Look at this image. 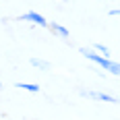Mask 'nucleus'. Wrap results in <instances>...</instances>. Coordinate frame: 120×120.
I'll return each mask as SVG.
<instances>
[{
	"mask_svg": "<svg viewBox=\"0 0 120 120\" xmlns=\"http://www.w3.org/2000/svg\"><path fill=\"white\" fill-rule=\"evenodd\" d=\"M19 89H25V91H31V93H39V87L35 83H17Z\"/></svg>",
	"mask_w": 120,
	"mask_h": 120,
	"instance_id": "obj_6",
	"label": "nucleus"
},
{
	"mask_svg": "<svg viewBox=\"0 0 120 120\" xmlns=\"http://www.w3.org/2000/svg\"><path fill=\"white\" fill-rule=\"evenodd\" d=\"M79 52L83 54L87 60H91V62H95V64H99L101 66V71H108L110 64H112V60L106 58V56H101V54H95L93 50H87V48H79Z\"/></svg>",
	"mask_w": 120,
	"mask_h": 120,
	"instance_id": "obj_1",
	"label": "nucleus"
},
{
	"mask_svg": "<svg viewBox=\"0 0 120 120\" xmlns=\"http://www.w3.org/2000/svg\"><path fill=\"white\" fill-rule=\"evenodd\" d=\"M95 50L101 54V56H106V58H110V48L108 46H104V44H95Z\"/></svg>",
	"mask_w": 120,
	"mask_h": 120,
	"instance_id": "obj_7",
	"label": "nucleus"
},
{
	"mask_svg": "<svg viewBox=\"0 0 120 120\" xmlns=\"http://www.w3.org/2000/svg\"><path fill=\"white\" fill-rule=\"evenodd\" d=\"M110 15H112V17H120V8H112Z\"/></svg>",
	"mask_w": 120,
	"mask_h": 120,
	"instance_id": "obj_9",
	"label": "nucleus"
},
{
	"mask_svg": "<svg viewBox=\"0 0 120 120\" xmlns=\"http://www.w3.org/2000/svg\"><path fill=\"white\" fill-rule=\"evenodd\" d=\"M112 75H116V77H120V62H114L112 60V64H110V68H108Z\"/></svg>",
	"mask_w": 120,
	"mask_h": 120,
	"instance_id": "obj_8",
	"label": "nucleus"
},
{
	"mask_svg": "<svg viewBox=\"0 0 120 120\" xmlns=\"http://www.w3.org/2000/svg\"><path fill=\"white\" fill-rule=\"evenodd\" d=\"M50 29H52V33H56V35H60L62 39H68V29L66 27H62V25H58V23H50Z\"/></svg>",
	"mask_w": 120,
	"mask_h": 120,
	"instance_id": "obj_4",
	"label": "nucleus"
},
{
	"mask_svg": "<svg viewBox=\"0 0 120 120\" xmlns=\"http://www.w3.org/2000/svg\"><path fill=\"white\" fill-rule=\"evenodd\" d=\"M31 66H35V68H41V71H50V62L48 60H39V58H31Z\"/></svg>",
	"mask_w": 120,
	"mask_h": 120,
	"instance_id": "obj_5",
	"label": "nucleus"
},
{
	"mask_svg": "<svg viewBox=\"0 0 120 120\" xmlns=\"http://www.w3.org/2000/svg\"><path fill=\"white\" fill-rule=\"evenodd\" d=\"M81 95L85 97H91V99H99V101H108V104H118V99L110 93H99V91H81Z\"/></svg>",
	"mask_w": 120,
	"mask_h": 120,
	"instance_id": "obj_3",
	"label": "nucleus"
},
{
	"mask_svg": "<svg viewBox=\"0 0 120 120\" xmlns=\"http://www.w3.org/2000/svg\"><path fill=\"white\" fill-rule=\"evenodd\" d=\"M21 21H31V23L39 25V27H50V23L46 21V17H44V15H39V12H35V11L25 12L23 17H21Z\"/></svg>",
	"mask_w": 120,
	"mask_h": 120,
	"instance_id": "obj_2",
	"label": "nucleus"
},
{
	"mask_svg": "<svg viewBox=\"0 0 120 120\" xmlns=\"http://www.w3.org/2000/svg\"><path fill=\"white\" fill-rule=\"evenodd\" d=\"M0 89H2V81H0Z\"/></svg>",
	"mask_w": 120,
	"mask_h": 120,
	"instance_id": "obj_10",
	"label": "nucleus"
}]
</instances>
